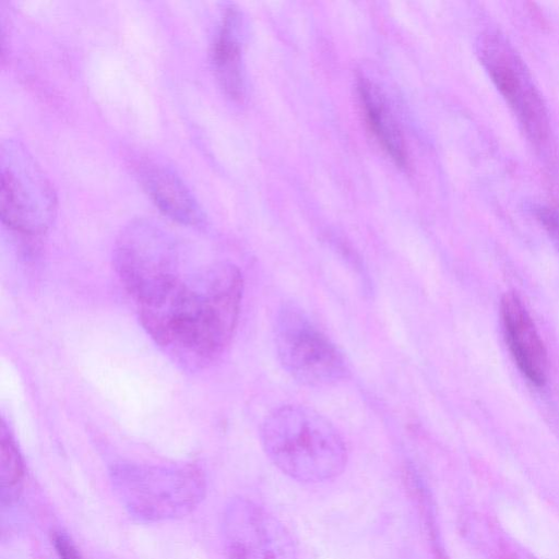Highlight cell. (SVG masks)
<instances>
[{
  "label": "cell",
  "instance_id": "30bf717a",
  "mask_svg": "<svg viewBox=\"0 0 559 559\" xmlns=\"http://www.w3.org/2000/svg\"><path fill=\"white\" fill-rule=\"evenodd\" d=\"M140 180L158 210L182 225L200 226L204 213L182 178L170 167L145 162L139 166Z\"/></svg>",
  "mask_w": 559,
  "mask_h": 559
},
{
  "label": "cell",
  "instance_id": "8992f818",
  "mask_svg": "<svg viewBox=\"0 0 559 559\" xmlns=\"http://www.w3.org/2000/svg\"><path fill=\"white\" fill-rule=\"evenodd\" d=\"M0 216L10 229L27 236L44 234L57 209L56 193L40 166L19 142L1 148Z\"/></svg>",
  "mask_w": 559,
  "mask_h": 559
},
{
  "label": "cell",
  "instance_id": "7c38bea8",
  "mask_svg": "<svg viewBox=\"0 0 559 559\" xmlns=\"http://www.w3.org/2000/svg\"><path fill=\"white\" fill-rule=\"evenodd\" d=\"M358 92L371 132L395 164L406 167L407 155L402 134L380 91L372 82L360 78Z\"/></svg>",
  "mask_w": 559,
  "mask_h": 559
},
{
  "label": "cell",
  "instance_id": "4fadbf2b",
  "mask_svg": "<svg viewBox=\"0 0 559 559\" xmlns=\"http://www.w3.org/2000/svg\"><path fill=\"white\" fill-rule=\"evenodd\" d=\"M23 472L20 451L5 424L2 423L0 432V483L3 503H10L17 498Z\"/></svg>",
  "mask_w": 559,
  "mask_h": 559
},
{
  "label": "cell",
  "instance_id": "9c48e42d",
  "mask_svg": "<svg viewBox=\"0 0 559 559\" xmlns=\"http://www.w3.org/2000/svg\"><path fill=\"white\" fill-rule=\"evenodd\" d=\"M500 313L506 341L523 376L536 386H543L547 377V352L536 326L513 292L506 293L500 301Z\"/></svg>",
  "mask_w": 559,
  "mask_h": 559
},
{
  "label": "cell",
  "instance_id": "ba28073f",
  "mask_svg": "<svg viewBox=\"0 0 559 559\" xmlns=\"http://www.w3.org/2000/svg\"><path fill=\"white\" fill-rule=\"evenodd\" d=\"M223 537L228 559H299L287 528L254 502L231 500L223 516Z\"/></svg>",
  "mask_w": 559,
  "mask_h": 559
},
{
  "label": "cell",
  "instance_id": "6da1fadb",
  "mask_svg": "<svg viewBox=\"0 0 559 559\" xmlns=\"http://www.w3.org/2000/svg\"><path fill=\"white\" fill-rule=\"evenodd\" d=\"M243 294L240 270L228 262L188 269L158 298L136 307L142 326L175 361L200 369L226 349Z\"/></svg>",
  "mask_w": 559,
  "mask_h": 559
},
{
  "label": "cell",
  "instance_id": "277c9868",
  "mask_svg": "<svg viewBox=\"0 0 559 559\" xmlns=\"http://www.w3.org/2000/svg\"><path fill=\"white\" fill-rule=\"evenodd\" d=\"M112 260L120 282L135 302L188 267L174 235L147 218L133 219L121 229Z\"/></svg>",
  "mask_w": 559,
  "mask_h": 559
},
{
  "label": "cell",
  "instance_id": "52a82bcc",
  "mask_svg": "<svg viewBox=\"0 0 559 559\" xmlns=\"http://www.w3.org/2000/svg\"><path fill=\"white\" fill-rule=\"evenodd\" d=\"M478 53L491 81L515 114L526 135L536 145L543 144L549 134L548 115L522 58L498 31H487L480 36Z\"/></svg>",
  "mask_w": 559,
  "mask_h": 559
},
{
  "label": "cell",
  "instance_id": "5bb4252c",
  "mask_svg": "<svg viewBox=\"0 0 559 559\" xmlns=\"http://www.w3.org/2000/svg\"><path fill=\"white\" fill-rule=\"evenodd\" d=\"M534 214L559 250V212L538 205L534 207Z\"/></svg>",
  "mask_w": 559,
  "mask_h": 559
},
{
  "label": "cell",
  "instance_id": "7a4b0ae2",
  "mask_svg": "<svg viewBox=\"0 0 559 559\" xmlns=\"http://www.w3.org/2000/svg\"><path fill=\"white\" fill-rule=\"evenodd\" d=\"M260 439L271 462L297 481L333 479L347 463V448L336 428L305 405L274 408L262 423Z\"/></svg>",
  "mask_w": 559,
  "mask_h": 559
},
{
  "label": "cell",
  "instance_id": "5b68a950",
  "mask_svg": "<svg viewBox=\"0 0 559 559\" xmlns=\"http://www.w3.org/2000/svg\"><path fill=\"white\" fill-rule=\"evenodd\" d=\"M275 350L283 369L307 386H330L349 376L342 352L293 302L278 309L274 326Z\"/></svg>",
  "mask_w": 559,
  "mask_h": 559
},
{
  "label": "cell",
  "instance_id": "9a60e30c",
  "mask_svg": "<svg viewBox=\"0 0 559 559\" xmlns=\"http://www.w3.org/2000/svg\"><path fill=\"white\" fill-rule=\"evenodd\" d=\"M53 546L59 559H83L71 539L63 533L53 535Z\"/></svg>",
  "mask_w": 559,
  "mask_h": 559
},
{
  "label": "cell",
  "instance_id": "8fae6325",
  "mask_svg": "<svg viewBox=\"0 0 559 559\" xmlns=\"http://www.w3.org/2000/svg\"><path fill=\"white\" fill-rule=\"evenodd\" d=\"M239 13L226 10L212 48V66L225 94L239 100L245 93V75L239 40Z\"/></svg>",
  "mask_w": 559,
  "mask_h": 559
},
{
  "label": "cell",
  "instance_id": "3957f363",
  "mask_svg": "<svg viewBox=\"0 0 559 559\" xmlns=\"http://www.w3.org/2000/svg\"><path fill=\"white\" fill-rule=\"evenodd\" d=\"M111 483L129 513L150 522L186 516L205 495L203 473L187 464H120L111 469Z\"/></svg>",
  "mask_w": 559,
  "mask_h": 559
}]
</instances>
